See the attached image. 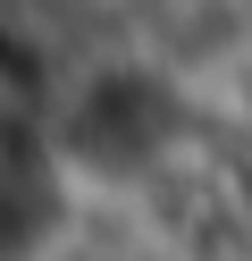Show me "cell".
Returning <instances> with one entry per match:
<instances>
[{"label": "cell", "instance_id": "6da1fadb", "mask_svg": "<svg viewBox=\"0 0 252 261\" xmlns=\"http://www.w3.org/2000/svg\"><path fill=\"white\" fill-rule=\"evenodd\" d=\"M185 135V93L151 59H101L67 85L59 110V160L84 186H134L151 177Z\"/></svg>", "mask_w": 252, "mask_h": 261}]
</instances>
